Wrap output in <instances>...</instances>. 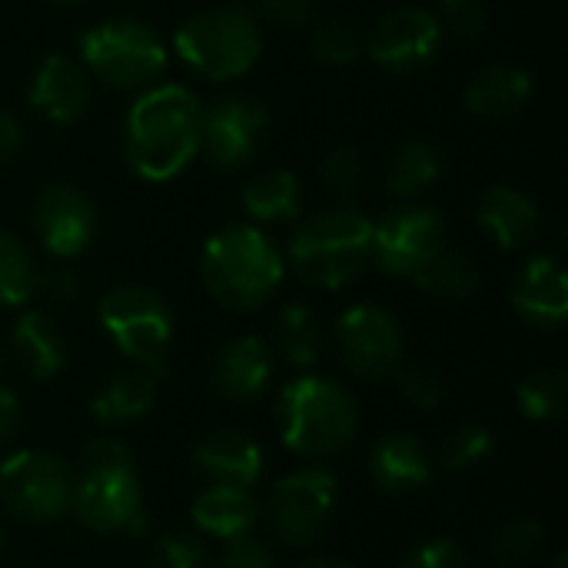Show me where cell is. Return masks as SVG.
<instances>
[{
    "label": "cell",
    "instance_id": "44dd1931",
    "mask_svg": "<svg viewBox=\"0 0 568 568\" xmlns=\"http://www.w3.org/2000/svg\"><path fill=\"white\" fill-rule=\"evenodd\" d=\"M193 526L220 542L250 536L260 523V503L253 489L226 486V483H206V489L193 499Z\"/></svg>",
    "mask_w": 568,
    "mask_h": 568
},
{
    "label": "cell",
    "instance_id": "e0dca14e",
    "mask_svg": "<svg viewBox=\"0 0 568 568\" xmlns=\"http://www.w3.org/2000/svg\"><path fill=\"white\" fill-rule=\"evenodd\" d=\"M366 469H369V479L376 489H383L389 496H413L433 483L436 459L419 436L389 433L369 449Z\"/></svg>",
    "mask_w": 568,
    "mask_h": 568
},
{
    "label": "cell",
    "instance_id": "f546056e",
    "mask_svg": "<svg viewBox=\"0 0 568 568\" xmlns=\"http://www.w3.org/2000/svg\"><path fill=\"white\" fill-rule=\"evenodd\" d=\"M416 286L436 300H469L476 296L483 276H479V266L463 256V253H453V250H439L416 276Z\"/></svg>",
    "mask_w": 568,
    "mask_h": 568
},
{
    "label": "cell",
    "instance_id": "d6986e66",
    "mask_svg": "<svg viewBox=\"0 0 568 568\" xmlns=\"http://www.w3.org/2000/svg\"><path fill=\"white\" fill-rule=\"evenodd\" d=\"M273 379V349L260 336H240L226 343L213 366L210 386L226 403H253L270 389Z\"/></svg>",
    "mask_w": 568,
    "mask_h": 568
},
{
    "label": "cell",
    "instance_id": "ab89813d",
    "mask_svg": "<svg viewBox=\"0 0 568 568\" xmlns=\"http://www.w3.org/2000/svg\"><path fill=\"white\" fill-rule=\"evenodd\" d=\"M213 568H276V556L263 539L250 532V536L223 542V552L216 556Z\"/></svg>",
    "mask_w": 568,
    "mask_h": 568
},
{
    "label": "cell",
    "instance_id": "83f0119b",
    "mask_svg": "<svg viewBox=\"0 0 568 568\" xmlns=\"http://www.w3.org/2000/svg\"><path fill=\"white\" fill-rule=\"evenodd\" d=\"M443 173V150L436 143L426 140H409L403 143L386 170V186L393 196H416L423 190H429Z\"/></svg>",
    "mask_w": 568,
    "mask_h": 568
},
{
    "label": "cell",
    "instance_id": "8992f818",
    "mask_svg": "<svg viewBox=\"0 0 568 568\" xmlns=\"http://www.w3.org/2000/svg\"><path fill=\"white\" fill-rule=\"evenodd\" d=\"M173 50L200 77L233 80L256 67L263 53V33L253 13L240 7H213L183 20L173 37Z\"/></svg>",
    "mask_w": 568,
    "mask_h": 568
},
{
    "label": "cell",
    "instance_id": "7bdbcfd3",
    "mask_svg": "<svg viewBox=\"0 0 568 568\" xmlns=\"http://www.w3.org/2000/svg\"><path fill=\"white\" fill-rule=\"evenodd\" d=\"M17 429H20V399L7 386H0V446L10 443Z\"/></svg>",
    "mask_w": 568,
    "mask_h": 568
},
{
    "label": "cell",
    "instance_id": "7a4b0ae2",
    "mask_svg": "<svg viewBox=\"0 0 568 568\" xmlns=\"http://www.w3.org/2000/svg\"><path fill=\"white\" fill-rule=\"evenodd\" d=\"M70 513L97 536H130L146 529L136 463L120 439L97 436L83 446L73 469Z\"/></svg>",
    "mask_w": 568,
    "mask_h": 568
},
{
    "label": "cell",
    "instance_id": "9a60e30c",
    "mask_svg": "<svg viewBox=\"0 0 568 568\" xmlns=\"http://www.w3.org/2000/svg\"><path fill=\"white\" fill-rule=\"evenodd\" d=\"M266 123L270 116L263 103L246 100V97H226L203 113L200 150H206L213 166L236 170L260 150Z\"/></svg>",
    "mask_w": 568,
    "mask_h": 568
},
{
    "label": "cell",
    "instance_id": "603a6c76",
    "mask_svg": "<svg viewBox=\"0 0 568 568\" xmlns=\"http://www.w3.org/2000/svg\"><path fill=\"white\" fill-rule=\"evenodd\" d=\"M156 379H160L156 373L140 366L110 376L90 403L93 419L106 429L143 419L156 403Z\"/></svg>",
    "mask_w": 568,
    "mask_h": 568
},
{
    "label": "cell",
    "instance_id": "2e32d148",
    "mask_svg": "<svg viewBox=\"0 0 568 568\" xmlns=\"http://www.w3.org/2000/svg\"><path fill=\"white\" fill-rule=\"evenodd\" d=\"M193 473L203 476L206 483H226V486H243L253 489L266 469V456L260 443L233 426H220L203 433L193 449H190Z\"/></svg>",
    "mask_w": 568,
    "mask_h": 568
},
{
    "label": "cell",
    "instance_id": "8fae6325",
    "mask_svg": "<svg viewBox=\"0 0 568 568\" xmlns=\"http://www.w3.org/2000/svg\"><path fill=\"white\" fill-rule=\"evenodd\" d=\"M336 349L343 366L366 379H389L406 356V336L399 320L376 306V303H356L336 320Z\"/></svg>",
    "mask_w": 568,
    "mask_h": 568
},
{
    "label": "cell",
    "instance_id": "9c48e42d",
    "mask_svg": "<svg viewBox=\"0 0 568 568\" xmlns=\"http://www.w3.org/2000/svg\"><path fill=\"white\" fill-rule=\"evenodd\" d=\"M80 60L97 80L136 90L153 83L166 67V43L140 20H103L80 37Z\"/></svg>",
    "mask_w": 568,
    "mask_h": 568
},
{
    "label": "cell",
    "instance_id": "b9f144b4",
    "mask_svg": "<svg viewBox=\"0 0 568 568\" xmlns=\"http://www.w3.org/2000/svg\"><path fill=\"white\" fill-rule=\"evenodd\" d=\"M37 286H43V293L53 300V303H73L77 300V293H80V283H77V276L70 273V270H53L47 280H40Z\"/></svg>",
    "mask_w": 568,
    "mask_h": 568
},
{
    "label": "cell",
    "instance_id": "ac0fdd59",
    "mask_svg": "<svg viewBox=\"0 0 568 568\" xmlns=\"http://www.w3.org/2000/svg\"><path fill=\"white\" fill-rule=\"evenodd\" d=\"M30 106L50 123H77L90 110V77L87 70L60 53L40 60L30 80Z\"/></svg>",
    "mask_w": 568,
    "mask_h": 568
},
{
    "label": "cell",
    "instance_id": "60d3db41",
    "mask_svg": "<svg viewBox=\"0 0 568 568\" xmlns=\"http://www.w3.org/2000/svg\"><path fill=\"white\" fill-rule=\"evenodd\" d=\"M260 10L270 23L280 27H303L316 13V0H260Z\"/></svg>",
    "mask_w": 568,
    "mask_h": 568
},
{
    "label": "cell",
    "instance_id": "e575fe53",
    "mask_svg": "<svg viewBox=\"0 0 568 568\" xmlns=\"http://www.w3.org/2000/svg\"><path fill=\"white\" fill-rule=\"evenodd\" d=\"M396 389L403 396V403H409L419 413H433L436 406H443L446 399V383L436 369L429 366H416V363H403L396 373Z\"/></svg>",
    "mask_w": 568,
    "mask_h": 568
},
{
    "label": "cell",
    "instance_id": "d590c367",
    "mask_svg": "<svg viewBox=\"0 0 568 568\" xmlns=\"http://www.w3.org/2000/svg\"><path fill=\"white\" fill-rule=\"evenodd\" d=\"M436 20L443 33H453L456 40L466 43H476L489 33V10L483 0H443Z\"/></svg>",
    "mask_w": 568,
    "mask_h": 568
},
{
    "label": "cell",
    "instance_id": "836d02e7",
    "mask_svg": "<svg viewBox=\"0 0 568 568\" xmlns=\"http://www.w3.org/2000/svg\"><path fill=\"white\" fill-rule=\"evenodd\" d=\"M313 57L320 63H329V67H346L353 60H359L366 53V37L343 17H333L326 23L316 27L313 33Z\"/></svg>",
    "mask_w": 568,
    "mask_h": 568
},
{
    "label": "cell",
    "instance_id": "d6a6232c",
    "mask_svg": "<svg viewBox=\"0 0 568 568\" xmlns=\"http://www.w3.org/2000/svg\"><path fill=\"white\" fill-rule=\"evenodd\" d=\"M496 449V436L486 426H456L453 433H446V439L439 443V466L446 473H469L479 463H486Z\"/></svg>",
    "mask_w": 568,
    "mask_h": 568
},
{
    "label": "cell",
    "instance_id": "f1b7e54d",
    "mask_svg": "<svg viewBox=\"0 0 568 568\" xmlns=\"http://www.w3.org/2000/svg\"><path fill=\"white\" fill-rule=\"evenodd\" d=\"M549 542V532L532 516H513L489 532V559L499 568H519L536 562Z\"/></svg>",
    "mask_w": 568,
    "mask_h": 568
},
{
    "label": "cell",
    "instance_id": "7402d4cb",
    "mask_svg": "<svg viewBox=\"0 0 568 568\" xmlns=\"http://www.w3.org/2000/svg\"><path fill=\"white\" fill-rule=\"evenodd\" d=\"M532 73L516 63H493L466 87V110L486 120H509L532 100Z\"/></svg>",
    "mask_w": 568,
    "mask_h": 568
},
{
    "label": "cell",
    "instance_id": "74e56055",
    "mask_svg": "<svg viewBox=\"0 0 568 568\" xmlns=\"http://www.w3.org/2000/svg\"><path fill=\"white\" fill-rule=\"evenodd\" d=\"M320 176L326 183V190H333L336 196L349 200L359 183H363V156L353 146H336L323 156Z\"/></svg>",
    "mask_w": 568,
    "mask_h": 568
},
{
    "label": "cell",
    "instance_id": "30bf717a",
    "mask_svg": "<svg viewBox=\"0 0 568 568\" xmlns=\"http://www.w3.org/2000/svg\"><path fill=\"white\" fill-rule=\"evenodd\" d=\"M73 466L50 449H20L0 463L3 509L33 526H50L70 513Z\"/></svg>",
    "mask_w": 568,
    "mask_h": 568
},
{
    "label": "cell",
    "instance_id": "ba28073f",
    "mask_svg": "<svg viewBox=\"0 0 568 568\" xmlns=\"http://www.w3.org/2000/svg\"><path fill=\"white\" fill-rule=\"evenodd\" d=\"M339 506V483L323 466H303L286 473L260 506L276 542L290 549H310L326 536Z\"/></svg>",
    "mask_w": 568,
    "mask_h": 568
},
{
    "label": "cell",
    "instance_id": "8d00e7d4",
    "mask_svg": "<svg viewBox=\"0 0 568 568\" xmlns=\"http://www.w3.org/2000/svg\"><path fill=\"white\" fill-rule=\"evenodd\" d=\"M206 566V546L200 536L190 532H170L160 536L146 568H203Z\"/></svg>",
    "mask_w": 568,
    "mask_h": 568
},
{
    "label": "cell",
    "instance_id": "277c9868",
    "mask_svg": "<svg viewBox=\"0 0 568 568\" xmlns=\"http://www.w3.org/2000/svg\"><path fill=\"white\" fill-rule=\"evenodd\" d=\"M200 273L206 293L220 306L250 313L280 290L286 263L263 230L250 223H233L206 240Z\"/></svg>",
    "mask_w": 568,
    "mask_h": 568
},
{
    "label": "cell",
    "instance_id": "c3c4849f",
    "mask_svg": "<svg viewBox=\"0 0 568 568\" xmlns=\"http://www.w3.org/2000/svg\"><path fill=\"white\" fill-rule=\"evenodd\" d=\"M57 3H77V0H57Z\"/></svg>",
    "mask_w": 568,
    "mask_h": 568
},
{
    "label": "cell",
    "instance_id": "4fadbf2b",
    "mask_svg": "<svg viewBox=\"0 0 568 568\" xmlns=\"http://www.w3.org/2000/svg\"><path fill=\"white\" fill-rule=\"evenodd\" d=\"M439 43L443 27L436 13L423 7H399L376 20L366 37V53L393 73H413L436 57Z\"/></svg>",
    "mask_w": 568,
    "mask_h": 568
},
{
    "label": "cell",
    "instance_id": "484cf974",
    "mask_svg": "<svg viewBox=\"0 0 568 568\" xmlns=\"http://www.w3.org/2000/svg\"><path fill=\"white\" fill-rule=\"evenodd\" d=\"M243 210L260 223H290L300 216V183L286 170H270L243 186Z\"/></svg>",
    "mask_w": 568,
    "mask_h": 568
},
{
    "label": "cell",
    "instance_id": "cb8c5ba5",
    "mask_svg": "<svg viewBox=\"0 0 568 568\" xmlns=\"http://www.w3.org/2000/svg\"><path fill=\"white\" fill-rule=\"evenodd\" d=\"M479 226L496 240L499 250H519L526 246L539 230V210L536 203L513 190V186H493L479 200Z\"/></svg>",
    "mask_w": 568,
    "mask_h": 568
},
{
    "label": "cell",
    "instance_id": "4316f807",
    "mask_svg": "<svg viewBox=\"0 0 568 568\" xmlns=\"http://www.w3.org/2000/svg\"><path fill=\"white\" fill-rule=\"evenodd\" d=\"M276 353L293 366V369H313L323 353V329L320 320L310 306L290 303L283 306L276 320Z\"/></svg>",
    "mask_w": 568,
    "mask_h": 568
},
{
    "label": "cell",
    "instance_id": "f35d334b",
    "mask_svg": "<svg viewBox=\"0 0 568 568\" xmlns=\"http://www.w3.org/2000/svg\"><path fill=\"white\" fill-rule=\"evenodd\" d=\"M396 568H473L469 556L453 539H426L413 546Z\"/></svg>",
    "mask_w": 568,
    "mask_h": 568
},
{
    "label": "cell",
    "instance_id": "f6af8a7d",
    "mask_svg": "<svg viewBox=\"0 0 568 568\" xmlns=\"http://www.w3.org/2000/svg\"><path fill=\"white\" fill-rule=\"evenodd\" d=\"M296 568H356L353 562H346V559H339V556H310V559H303Z\"/></svg>",
    "mask_w": 568,
    "mask_h": 568
},
{
    "label": "cell",
    "instance_id": "ffe728a7",
    "mask_svg": "<svg viewBox=\"0 0 568 568\" xmlns=\"http://www.w3.org/2000/svg\"><path fill=\"white\" fill-rule=\"evenodd\" d=\"M513 310L536 329H559L568 316V276L559 260L532 256L513 280Z\"/></svg>",
    "mask_w": 568,
    "mask_h": 568
},
{
    "label": "cell",
    "instance_id": "3957f363",
    "mask_svg": "<svg viewBox=\"0 0 568 568\" xmlns=\"http://www.w3.org/2000/svg\"><path fill=\"white\" fill-rule=\"evenodd\" d=\"M276 429L283 446L303 459L339 456L359 433L356 396L329 376L303 373L276 396Z\"/></svg>",
    "mask_w": 568,
    "mask_h": 568
},
{
    "label": "cell",
    "instance_id": "5bb4252c",
    "mask_svg": "<svg viewBox=\"0 0 568 568\" xmlns=\"http://www.w3.org/2000/svg\"><path fill=\"white\" fill-rule=\"evenodd\" d=\"M33 233L50 256L73 260L90 246L97 233V210L77 186L53 183L33 200Z\"/></svg>",
    "mask_w": 568,
    "mask_h": 568
},
{
    "label": "cell",
    "instance_id": "d4e9b609",
    "mask_svg": "<svg viewBox=\"0 0 568 568\" xmlns=\"http://www.w3.org/2000/svg\"><path fill=\"white\" fill-rule=\"evenodd\" d=\"M10 349L30 379H53L67 366V343L47 313H23L10 333Z\"/></svg>",
    "mask_w": 568,
    "mask_h": 568
},
{
    "label": "cell",
    "instance_id": "681fc988",
    "mask_svg": "<svg viewBox=\"0 0 568 568\" xmlns=\"http://www.w3.org/2000/svg\"><path fill=\"white\" fill-rule=\"evenodd\" d=\"M0 366H3V356H0Z\"/></svg>",
    "mask_w": 568,
    "mask_h": 568
},
{
    "label": "cell",
    "instance_id": "bcb514c9",
    "mask_svg": "<svg viewBox=\"0 0 568 568\" xmlns=\"http://www.w3.org/2000/svg\"><path fill=\"white\" fill-rule=\"evenodd\" d=\"M549 568H568V559H566V552H559L556 559H552V566Z\"/></svg>",
    "mask_w": 568,
    "mask_h": 568
},
{
    "label": "cell",
    "instance_id": "52a82bcc",
    "mask_svg": "<svg viewBox=\"0 0 568 568\" xmlns=\"http://www.w3.org/2000/svg\"><path fill=\"white\" fill-rule=\"evenodd\" d=\"M100 326L110 343L140 369L163 376L173 343V310L150 286H116L100 300Z\"/></svg>",
    "mask_w": 568,
    "mask_h": 568
},
{
    "label": "cell",
    "instance_id": "7c38bea8",
    "mask_svg": "<svg viewBox=\"0 0 568 568\" xmlns=\"http://www.w3.org/2000/svg\"><path fill=\"white\" fill-rule=\"evenodd\" d=\"M446 250V223L429 206H399L373 223V260L389 276H416Z\"/></svg>",
    "mask_w": 568,
    "mask_h": 568
},
{
    "label": "cell",
    "instance_id": "7dc6e473",
    "mask_svg": "<svg viewBox=\"0 0 568 568\" xmlns=\"http://www.w3.org/2000/svg\"><path fill=\"white\" fill-rule=\"evenodd\" d=\"M0 556H3V529H0Z\"/></svg>",
    "mask_w": 568,
    "mask_h": 568
},
{
    "label": "cell",
    "instance_id": "ee69618b",
    "mask_svg": "<svg viewBox=\"0 0 568 568\" xmlns=\"http://www.w3.org/2000/svg\"><path fill=\"white\" fill-rule=\"evenodd\" d=\"M20 143H23L20 123L7 110H0V163L13 160L20 153Z\"/></svg>",
    "mask_w": 568,
    "mask_h": 568
},
{
    "label": "cell",
    "instance_id": "5b68a950",
    "mask_svg": "<svg viewBox=\"0 0 568 568\" xmlns=\"http://www.w3.org/2000/svg\"><path fill=\"white\" fill-rule=\"evenodd\" d=\"M373 260V223L356 206H333L306 220L290 240L293 273L316 290L349 286Z\"/></svg>",
    "mask_w": 568,
    "mask_h": 568
},
{
    "label": "cell",
    "instance_id": "1f68e13d",
    "mask_svg": "<svg viewBox=\"0 0 568 568\" xmlns=\"http://www.w3.org/2000/svg\"><path fill=\"white\" fill-rule=\"evenodd\" d=\"M37 266L27 253V246L0 230V310H17L37 293Z\"/></svg>",
    "mask_w": 568,
    "mask_h": 568
},
{
    "label": "cell",
    "instance_id": "4dcf8cb0",
    "mask_svg": "<svg viewBox=\"0 0 568 568\" xmlns=\"http://www.w3.org/2000/svg\"><path fill=\"white\" fill-rule=\"evenodd\" d=\"M568 399V376L562 369H536L529 373L519 389L516 403L529 423H556L562 419Z\"/></svg>",
    "mask_w": 568,
    "mask_h": 568
},
{
    "label": "cell",
    "instance_id": "6da1fadb",
    "mask_svg": "<svg viewBox=\"0 0 568 568\" xmlns=\"http://www.w3.org/2000/svg\"><path fill=\"white\" fill-rule=\"evenodd\" d=\"M203 106L180 83H160L136 97L123 123V156L150 183L173 180L200 153Z\"/></svg>",
    "mask_w": 568,
    "mask_h": 568
}]
</instances>
